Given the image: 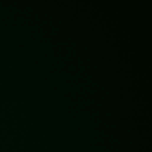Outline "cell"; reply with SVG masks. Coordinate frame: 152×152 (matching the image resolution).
Here are the masks:
<instances>
[]
</instances>
